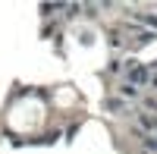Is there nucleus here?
Wrapping results in <instances>:
<instances>
[{
    "mask_svg": "<svg viewBox=\"0 0 157 154\" xmlns=\"http://www.w3.org/2000/svg\"><path fill=\"white\" fill-rule=\"evenodd\" d=\"M145 82H148V72L145 69H141V66H129V85L135 88V85H145Z\"/></svg>",
    "mask_w": 157,
    "mask_h": 154,
    "instance_id": "1",
    "label": "nucleus"
}]
</instances>
